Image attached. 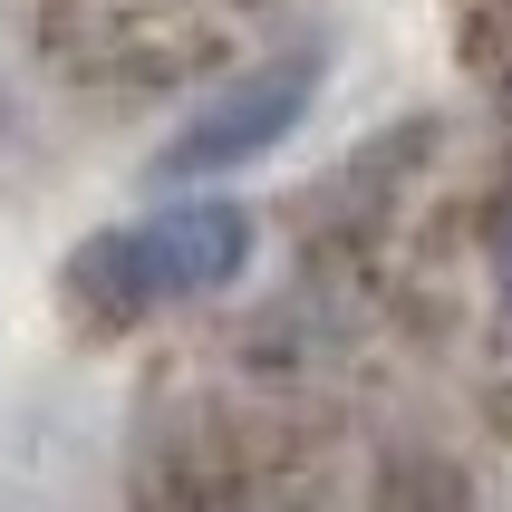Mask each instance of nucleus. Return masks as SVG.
<instances>
[{
    "label": "nucleus",
    "mask_w": 512,
    "mask_h": 512,
    "mask_svg": "<svg viewBox=\"0 0 512 512\" xmlns=\"http://www.w3.org/2000/svg\"><path fill=\"white\" fill-rule=\"evenodd\" d=\"M493 300L512 310V194H503V213H493Z\"/></svg>",
    "instance_id": "obj_3"
},
{
    "label": "nucleus",
    "mask_w": 512,
    "mask_h": 512,
    "mask_svg": "<svg viewBox=\"0 0 512 512\" xmlns=\"http://www.w3.org/2000/svg\"><path fill=\"white\" fill-rule=\"evenodd\" d=\"M310 97H319V49L261 58L252 78H232L223 97H203V107L165 136V155H155V184H203V174H242V165H261V155H271L290 126H310Z\"/></svg>",
    "instance_id": "obj_2"
},
{
    "label": "nucleus",
    "mask_w": 512,
    "mask_h": 512,
    "mask_svg": "<svg viewBox=\"0 0 512 512\" xmlns=\"http://www.w3.org/2000/svg\"><path fill=\"white\" fill-rule=\"evenodd\" d=\"M252 271V203L232 194H174L145 203L136 223L97 232L68 252V290L107 319H145L174 310V300H213Z\"/></svg>",
    "instance_id": "obj_1"
}]
</instances>
